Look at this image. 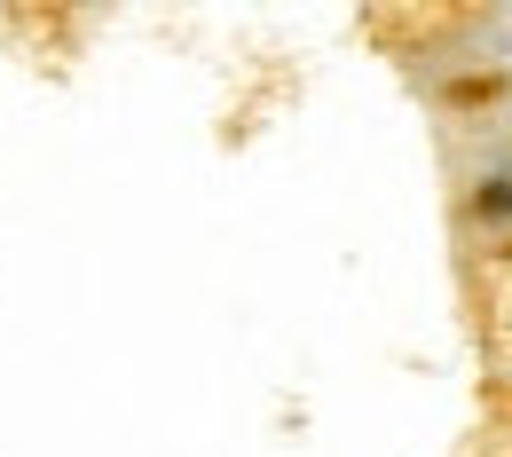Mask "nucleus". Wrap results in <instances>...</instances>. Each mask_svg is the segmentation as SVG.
I'll return each mask as SVG.
<instances>
[{"mask_svg":"<svg viewBox=\"0 0 512 457\" xmlns=\"http://www.w3.org/2000/svg\"><path fill=\"white\" fill-rule=\"evenodd\" d=\"M473 205H481V213H512V182H481Z\"/></svg>","mask_w":512,"mask_h":457,"instance_id":"obj_1","label":"nucleus"}]
</instances>
